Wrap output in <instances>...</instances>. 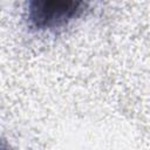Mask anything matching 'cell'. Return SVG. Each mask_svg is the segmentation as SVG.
Returning <instances> with one entry per match:
<instances>
[{
	"mask_svg": "<svg viewBox=\"0 0 150 150\" xmlns=\"http://www.w3.org/2000/svg\"><path fill=\"white\" fill-rule=\"evenodd\" d=\"M87 8L84 1L30 0L26 2L23 20L30 32L56 34L80 19Z\"/></svg>",
	"mask_w": 150,
	"mask_h": 150,
	"instance_id": "1",
	"label": "cell"
},
{
	"mask_svg": "<svg viewBox=\"0 0 150 150\" xmlns=\"http://www.w3.org/2000/svg\"><path fill=\"white\" fill-rule=\"evenodd\" d=\"M2 150H5V149H2Z\"/></svg>",
	"mask_w": 150,
	"mask_h": 150,
	"instance_id": "2",
	"label": "cell"
}]
</instances>
